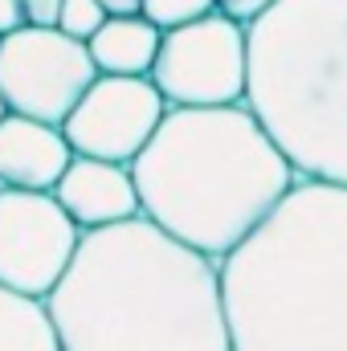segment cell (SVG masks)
<instances>
[{"label":"cell","instance_id":"obj_9","mask_svg":"<svg viewBox=\"0 0 347 351\" xmlns=\"http://www.w3.org/2000/svg\"><path fill=\"white\" fill-rule=\"evenodd\" d=\"M53 196L66 204V213L82 229H106L131 217H143L139 184L131 164L98 160V156H74L66 176L53 184Z\"/></svg>","mask_w":347,"mask_h":351},{"label":"cell","instance_id":"obj_16","mask_svg":"<svg viewBox=\"0 0 347 351\" xmlns=\"http://www.w3.org/2000/svg\"><path fill=\"white\" fill-rule=\"evenodd\" d=\"M25 16H29V25H58L62 0H25Z\"/></svg>","mask_w":347,"mask_h":351},{"label":"cell","instance_id":"obj_4","mask_svg":"<svg viewBox=\"0 0 347 351\" xmlns=\"http://www.w3.org/2000/svg\"><path fill=\"white\" fill-rule=\"evenodd\" d=\"M298 176L347 184V0H278L250 21V90Z\"/></svg>","mask_w":347,"mask_h":351},{"label":"cell","instance_id":"obj_7","mask_svg":"<svg viewBox=\"0 0 347 351\" xmlns=\"http://www.w3.org/2000/svg\"><path fill=\"white\" fill-rule=\"evenodd\" d=\"M86 229L53 192L0 188V286L49 298Z\"/></svg>","mask_w":347,"mask_h":351},{"label":"cell","instance_id":"obj_14","mask_svg":"<svg viewBox=\"0 0 347 351\" xmlns=\"http://www.w3.org/2000/svg\"><path fill=\"white\" fill-rule=\"evenodd\" d=\"M102 25H106L102 0H62V16H58V29L62 33H70L78 41H90Z\"/></svg>","mask_w":347,"mask_h":351},{"label":"cell","instance_id":"obj_5","mask_svg":"<svg viewBox=\"0 0 347 351\" xmlns=\"http://www.w3.org/2000/svg\"><path fill=\"white\" fill-rule=\"evenodd\" d=\"M152 82L168 106H229L250 90V25L229 12L164 29Z\"/></svg>","mask_w":347,"mask_h":351},{"label":"cell","instance_id":"obj_2","mask_svg":"<svg viewBox=\"0 0 347 351\" xmlns=\"http://www.w3.org/2000/svg\"><path fill=\"white\" fill-rule=\"evenodd\" d=\"M233 351H347V184L302 176L221 258Z\"/></svg>","mask_w":347,"mask_h":351},{"label":"cell","instance_id":"obj_19","mask_svg":"<svg viewBox=\"0 0 347 351\" xmlns=\"http://www.w3.org/2000/svg\"><path fill=\"white\" fill-rule=\"evenodd\" d=\"M4 114H8V106H4V98H0V119H4Z\"/></svg>","mask_w":347,"mask_h":351},{"label":"cell","instance_id":"obj_17","mask_svg":"<svg viewBox=\"0 0 347 351\" xmlns=\"http://www.w3.org/2000/svg\"><path fill=\"white\" fill-rule=\"evenodd\" d=\"M29 16H25V0H0V37L4 33H16L25 29Z\"/></svg>","mask_w":347,"mask_h":351},{"label":"cell","instance_id":"obj_6","mask_svg":"<svg viewBox=\"0 0 347 351\" xmlns=\"http://www.w3.org/2000/svg\"><path fill=\"white\" fill-rule=\"evenodd\" d=\"M94 78L90 45L58 25H25L0 37V98L12 114L62 127Z\"/></svg>","mask_w":347,"mask_h":351},{"label":"cell","instance_id":"obj_3","mask_svg":"<svg viewBox=\"0 0 347 351\" xmlns=\"http://www.w3.org/2000/svg\"><path fill=\"white\" fill-rule=\"evenodd\" d=\"M131 172L143 217L217 262L302 180L250 102L168 106Z\"/></svg>","mask_w":347,"mask_h":351},{"label":"cell","instance_id":"obj_11","mask_svg":"<svg viewBox=\"0 0 347 351\" xmlns=\"http://www.w3.org/2000/svg\"><path fill=\"white\" fill-rule=\"evenodd\" d=\"M160 41L164 29L139 12V16H106V25L86 45L98 74H152Z\"/></svg>","mask_w":347,"mask_h":351},{"label":"cell","instance_id":"obj_13","mask_svg":"<svg viewBox=\"0 0 347 351\" xmlns=\"http://www.w3.org/2000/svg\"><path fill=\"white\" fill-rule=\"evenodd\" d=\"M221 0H143V16L156 21L160 29H176L188 21H200L208 12H217Z\"/></svg>","mask_w":347,"mask_h":351},{"label":"cell","instance_id":"obj_18","mask_svg":"<svg viewBox=\"0 0 347 351\" xmlns=\"http://www.w3.org/2000/svg\"><path fill=\"white\" fill-rule=\"evenodd\" d=\"M106 16H139L143 12V0H102Z\"/></svg>","mask_w":347,"mask_h":351},{"label":"cell","instance_id":"obj_10","mask_svg":"<svg viewBox=\"0 0 347 351\" xmlns=\"http://www.w3.org/2000/svg\"><path fill=\"white\" fill-rule=\"evenodd\" d=\"M70 160H74V147L58 123L12 114V110L0 119V188L53 192Z\"/></svg>","mask_w":347,"mask_h":351},{"label":"cell","instance_id":"obj_8","mask_svg":"<svg viewBox=\"0 0 347 351\" xmlns=\"http://www.w3.org/2000/svg\"><path fill=\"white\" fill-rule=\"evenodd\" d=\"M168 114V98L152 74H98L62 123L74 156L135 164Z\"/></svg>","mask_w":347,"mask_h":351},{"label":"cell","instance_id":"obj_1","mask_svg":"<svg viewBox=\"0 0 347 351\" xmlns=\"http://www.w3.org/2000/svg\"><path fill=\"white\" fill-rule=\"evenodd\" d=\"M45 302L66 351H233L221 262L147 217L90 229Z\"/></svg>","mask_w":347,"mask_h":351},{"label":"cell","instance_id":"obj_15","mask_svg":"<svg viewBox=\"0 0 347 351\" xmlns=\"http://www.w3.org/2000/svg\"><path fill=\"white\" fill-rule=\"evenodd\" d=\"M278 0H221V12H229V16H237V21H258L265 8H274Z\"/></svg>","mask_w":347,"mask_h":351},{"label":"cell","instance_id":"obj_12","mask_svg":"<svg viewBox=\"0 0 347 351\" xmlns=\"http://www.w3.org/2000/svg\"><path fill=\"white\" fill-rule=\"evenodd\" d=\"M0 351H66L45 298L0 286Z\"/></svg>","mask_w":347,"mask_h":351}]
</instances>
